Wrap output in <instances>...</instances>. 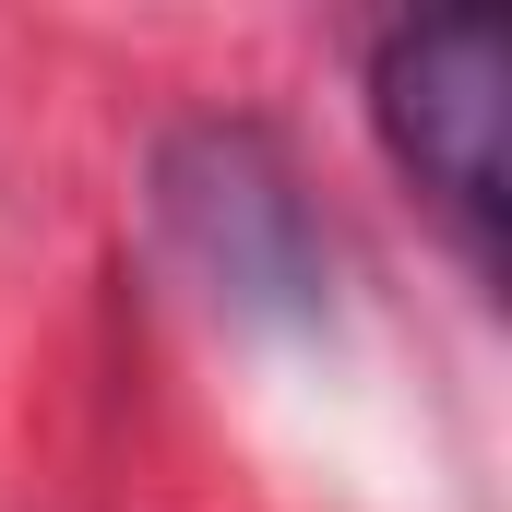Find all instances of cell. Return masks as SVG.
Masks as SVG:
<instances>
[{"label":"cell","instance_id":"cell-1","mask_svg":"<svg viewBox=\"0 0 512 512\" xmlns=\"http://www.w3.org/2000/svg\"><path fill=\"white\" fill-rule=\"evenodd\" d=\"M143 203L179 274L227 322H322L334 310V227L298 179V155L262 120H179L143 155Z\"/></svg>","mask_w":512,"mask_h":512},{"label":"cell","instance_id":"cell-2","mask_svg":"<svg viewBox=\"0 0 512 512\" xmlns=\"http://www.w3.org/2000/svg\"><path fill=\"white\" fill-rule=\"evenodd\" d=\"M358 96L382 131V167L441 227V251L477 286H501V108H512V36L501 12H405L370 36Z\"/></svg>","mask_w":512,"mask_h":512}]
</instances>
